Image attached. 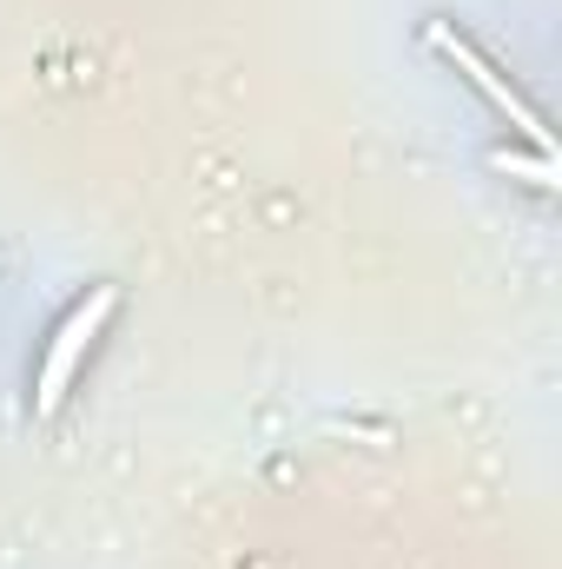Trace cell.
<instances>
[{"label": "cell", "instance_id": "obj_1", "mask_svg": "<svg viewBox=\"0 0 562 569\" xmlns=\"http://www.w3.org/2000/svg\"><path fill=\"white\" fill-rule=\"evenodd\" d=\"M113 311H120V284H93V291L60 318V331H53V345H47V358H40V385H33V411H40V418H53V411L67 405L73 371H80V358L93 351V338L107 331Z\"/></svg>", "mask_w": 562, "mask_h": 569}, {"label": "cell", "instance_id": "obj_3", "mask_svg": "<svg viewBox=\"0 0 562 569\" xmlns=\"http://www.w3.org/2000/svg\"><path fill=\"white\" fill-rule=\"evenodd\" d=\"M496 166H503L510 179L536 186V192H556V186H562V179H556V152H536V146H530V152H510V146H503V152H496Z\"/></svg>", "mask_w": 562, "mask_h": 569}, {"label": "cell", "instance_id": "obj_2", "mask_svg": "<svg viewBox=\"0 0 562 569\" xmlns=\"http://www.w3.org/2000/svg\"><path fill=\"white\" fill-rule=\"evenodd\" d=\"M423 40H430V53H443V60H450V67H456V73H463V80H470L496 113H503V120H510V133H516V140H530L536 152H556V146H550V127H543V113L510 87V73H496V67L470 47V33H456L450 20H430V27H423Z\"/></svg>", "mask_w": 562, "mask_h": 569}]
</instances>
